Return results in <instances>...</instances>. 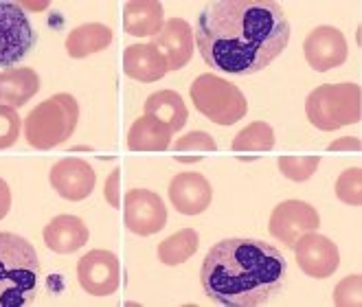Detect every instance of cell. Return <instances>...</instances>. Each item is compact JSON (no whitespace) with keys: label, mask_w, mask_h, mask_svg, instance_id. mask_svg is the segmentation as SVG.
I'll use <instances>...</instances> for the list:
<instances>
[{"label":"cell","mask_w":362,"mask_h":307,"mask_svg":"<svg viewBox=\"0 0 362 307\" xmlns=\"http://www.w3.org/2000/svg\"><path fill=\"white\" fill-rule=\"evenodd\" d=\"M310 123L323 132L354 125L362 117V91L354 81L323 83L314 88L305 101Z\"/></svg>","instance_id":"5b68a950"},{"label":"cell","mask_w":362,"mask_h":307,"mask_svg":"<svg viewBox=\"0 0 362 307\" xmlns=\"http://www.w3.org/2000/svg\"><path fill=\"white\" fill-rule=\"evenodd\" d=\"M40 91V77L33 69H7L0 73V105L23 108Z\"/></svg>","instance_id":"ffe728a7"},{"label":"cell","mask_w":362,"mask_h":307,"mask_svg":"<svg viewBox=\"0 0 362 307\" xmlns=\"http://www.w3.org/2000/svg\"><path fill=\"white\" fill-rule=\"evenodd\" d=\"M119 180H121V171H119V169H115V171L110 173V178L105 180V187H103V197H105V202H108L112 209H121Z\"/></svg>","instance_id":"f546056e"},{"label":"cell","mask_w":362,"mask_h":307,"mask_svg":"<svg viewBox=\"0 0 362 307\" xmlns=\"http://www.w3.org/2000/svg\"><path fill=\"white\" fill-rule=\"evenodd\" d=\"M178 151H216L218 143L206 132H189L187 137L176 141Z\"/></svg>","instance_id":"f1b7e54d"},{"label":"cell","mask_w":362,"mask_h":307,"mask_svg":"<svg viewBox=\"0 0 362 307\" xmlns=\"http://www.w3.org/2000/svg\"><path fill=\"white\" fill-rule=\"evenodd\" d=\"M200 246V237L194 228H182L174 235H169L158 244V261L165 266H180L196 255Z\"/></svg>","instance_id":"603a6c76"},{"label":"cell","mask_w":362,"mask_h":307,"mask_svg":"<svg viewBox=\"0 0 362 307\" xmlns=\"http://www.w3.org/2000/svg\"><path fill=\"white\" fill-rule=\"evenodd\" d=\"M360 274H351L347 279H343L334 290V305L340 307H349V305H360Z\"/></svg>","instance_id":"83f0119b"},{"label":"cell","mask_w":362,"mask_h":307,"mask_svg":"<svg viewBox=\"0 0 362 307\" xmlns=\"http://www.w3.org/2000/svg\"><path fill=\"white\" fill-rule=\"evenodd\" d=\"M77 279L83 292L93 296H110L121 281L119 257L110 250H90L77 261Z\"/></svg>","instance_id":"9c48e42d"},{"label":"cell","mask_w":362,"mask_h":307,"mask_svg":"<svg viewBox=\"0 0 362 307\" xmlns=\"http://www.w3.org/2000/svg\"><path fill=\"white\" fill-rule=\"evenodd\" d=\"M288 277V261L259 239H222L202 263L204 292L220 305L259 307L279 292Z\"/></svg>","instance_id":"7a4b0ae2"},{"label":"cell","mask_w":362,"mask_h":307,"mask_svg":"<svg viewBox=\"0 0 362 307\" xmlns=\"http://www.w3.org/2000/svg\"><path fill=\"white\" fill-rule=\"evenodd\" d=\"M272 147H274V129L264 121H255L246 125L233 139V149L235 151H270Z\"/></svg>","instance_id":"cb8c5ba5"},{"label":"cell","mask_w":362,"mask_h":307,"mask_svg":"<svg viewBox=\"0 0 362 307\" xmlns=\"http://www.w3.org/2000/svg\"><path fill=\"white\" fill-rule=\"evenodd\" d=\"M321 226V217L316 209L303 200H286L276 204L270 215V235L279 239L286 248H294V244L303 235L314 233Z\"/></svg>","instance_id":"ba28073f"},{"label":"cell","mask_w":362,"mask_h":307,"mask_svg":"<svg viewBox=\"0 0 362 307\" xmlns=\"http://www.w3.org/2000/svg\"><path fill=\"white\" fill-rule=\"evenodd\" d=\"M145 115L167 123L174 132H178L185 127V123L189 119V110L176 91H158L147 97Z\"/></svg>","instance_id":"7402d4cb"},{"label":"cell","mask_w":362,"mask_h":307,"mask_svg":"<svg viewBox=\"0 0 362 307\" xmlns=\"http://www.w3.org/2000/svg\"><path fill=\"white\" fill-rule=\"evenodd\" d=\"M174 129L167 123L143 115L127 132V147L132 151H165L172 145Z\"/></svg>","instance_id":"d6986e66"},{"label":"cell","mask_w":362,"mask_h":307,"mask_svg":"<svg viewBox=\"0 0 362 307\" xmlns=\"http://www.w3.org/2000/svg\"><path fill=\"white\" fill-rule=\"evenodd\" d=\"M20 137V117L16 108L0 105V149L16 145Z\"/></svg>","instance_id":"4316f807"},{"label":"cell","mask_w":362,"mask_h":307,"mask_svg":"<svg viewBox=\"0 0 362 307\" xmlns=\"http://www.w3.org/2000/svg\"><path fill=\"white\" fill-rule=\"evenodd\" d=\"M336 197L349 207L362 204V171L360 167L345 169L336 180Z\"/></svg>","instance_id":"d4e9b609"},{"label":"cell","mask_w":362,"mask_h":307,"mask_svg":"<svg viewBox=\"0 0 362 307\" xmlns=\"http://www.w3.org/2000/svg\"><path fill=\"white\" fill-rule=\"evenodd\" d=\"M79 121V105L73 95L59 93L35 105L25 119L27 143L35 149H53L66 143Z\"/></svg>","instance_id":"277c9868"},{"label":"cell","mask_w":362,"mask_h":307,"mask_svg":"<svg viewBox=\"0 0 362 307\" xmlns=\"http://www.w3.org/2000/svg\"><path fill=\"white\" fill-rule=\"evenodd\" d=\"M327 149H329V151H343V149H354V151H358V149H360V141H358V139H351V137H345V139L334 141Z\"/></svg>","instance_id":"1f68e13d"},{"label":"cell","mask_w":362,"mask_h":307,"mask_svg":"<svg viewBox=\"0 0 362 307\" xmlns=\"http://www.w3.org/2000/svg\"><path fill=\"white\" fill-rule=\"evenodd\" d=\"M123 73L143 83H152L163 79L169 69L167 59L152 44H130L123 51Z\"/></svg>","instance_id":"2e32d148"},{"label":"cell","mask_w":362,"mask_h":307,"mask_svg":"<svg viewBox=\"0 0 362 307\" xmlns=\"http://www.w3.org/2000/svg\"><path fill=\"white\" fill-rule=\"evenodd\" d=\"M112 44V29L101 22H90L73 29L66 37V53L75 59L105 51Z\"/></svg>","instance_id":"44dd1931"},{"label":"cell","mask_w":362,"mask_h":307,"mask_svg":"<svg viewBox=\"0 0 362 307\" xmlns=\"http://www.w3.org/2000/svg\"><path fill=\"white\" fill-rule=\"evenodd\" d=\"M150 44L167 59L169 71H180L194 57V29L182 18L165 20L163 29L152 37Z\"/></svg>","instance_id":"5bb4252c"},{"label":"cell","mask_w":362,"mask_h":307,"mask_svg":"<svg viewBox=\"0 0 362 307\" xmlns=\"http://www.w3.org/2000/svg\"><path fill=\"white\" fill-rule=\"evenodd\" d=\"M37 33L25 9L16 3H0V66L13 69L35 47Z\"/></svg>","instance_id":"52a82bcc"},{"label":"cell","mask_w":362,"mask_h":307,"mask_svg":"<svg viewBox=\"0 0 362 307\" xmlns=\"http://www.w3.org/2000/svg\"><path fill=\"white\" fill-rule=\"evenodd\" d=\"M88 226L75 215H57L45 226V244L57 255H69L88 244Z\"/></svg>","instance_id":"e0dca14e"},{"label":"cell","mask_w":362,"mask_h":307,"mask_svg":"<svg viewBox=\"0 0 362 307\" xmlns=\"http://www.w3.org/2000/svg\"><path fill=\"white\" fill-rule=\"evenodd\" d=\"M11 209V189L9 185L0 178V219H3Z\"/></svg>","instance_id":"4dcf8cb0"},{"label":"cell","mask_w":362,"mask_h":307,"mask_svg":"<svg viewBox=\"0 0 362 307\" xmlns=\"http://www.w3.org/2000/svg\"><path fill=\"white\" fill-rule=\"evenodd\" d=\"M290 42V22L274 0H222L202 9L196 47L211 69L255 75L279 57Z\"/></svg>","instance_id":"6da1fadb"},{"label":"cell","mask_w":362,"mask_h":307,"mask_svg":"<svg viewBox=\"0 0 362 307\" xmlns=\"http://www.w3.org/2000/svg\"><path fill=\"white\" fill-rule=\"evenodd\" d=\"M189 95L200 112L218 125H233L248 112V101L240 88L213 73L200 75L191 83Z\"/></svg>","instance_id":"8992f818"},{"label":"cell","mask_w":362,"mask_h":307,"mask_svg":"<svg viewBox=\"0 0 362 307\" xmlns=\"http://www.w3.org/2000/svg\"><path fill=\"white\" fill-rule=\"evenodd\" d=\"M49 180H51V187L64 197V200L79 202V200H86V197L93 193L95 183H97V173L86 161L64 158L51 167Z\"/></svg>","instance_id":"4fadbf2b"},{"label":"cell","mask_w":362,"mask_h":307,"mask_svg":"<svg viewBox=\"0 0 362 307\" xmlns=\"http://www.w3.org/2000/svg\"><path fill=\"white\" fill-rule=\"evenodd\" d=\"M321 158L318 156H281L279 171L294 183H305L316 173Z\"/></svg>","instance_id":"484cf974"},{"label":"cell","mask_w":362,"mask_h":307,"mask_svg":"<svg viewBox=\"0 0 362 307\" xmlns=\"http://www.w3.org/2000/svg\"><path fill=\"white\" fill-rule=\"evenodd\" d=\"M303 53H305L308 64L316 73H327L345 64L349 49H347V40L343 31L329 25H323L310 31V35L303 42Z\"/></svg>","instance_id":"8fae6325"},{"label":"cell","mask_w":362,"mask_h":307,"mask_svg":"<svg viewBox=\"0 0 362 307\" xmlns=\"http://www.w3.org/2000/svg\"><path fill=\"white\" fill-rule=\"evenodd\" d=\"M123 217L127 231L134 235L147 237L165 228L167 224V207L163 204L160 195L147 189H130L125 193Z\"/></svg>","instance_id":"30bf717a"},{"label":"cell","mask_w":362,"mask_h":307,"mask_svg":"<svg viewBox=\"0 0 362 307\" xmlns=\"http://www.w3.org/2000/svg\"><path fill=\"white\" fill-rule=\"evenodd\" d=\"M40 279L35 248L25 237L0 233V307H23L33 301Z\"/></svg>","instance_id":"3957f363"},{"label":"cell","mask_w":362,"mask_h":307,"mask_svg":"<svg viewBox=\"0 0 362 307\" xmlns=\"http://www.w3.org/2000/svg\"><path fill=\"white\" fill-rule=\"evenodd\" d=\"M294 257L299 268L312 279H327L340 266V253L332 239L325 235L308 233L294 244Z\"/></svg>","instance_id":"7c38bea8"},{"label":"cell","mask_w":362,"mask_h":307,"mask_svg":"<svg viewBox=\"0 0 362 307\" xmlns=\"http://www.w3.org/2000/svg\"><path fill=\"white\" fill-rule=\"evenodd\" d=\"M167 191L174 209L182 215H200L211 207L213 200L211 183L202 173L196 171H185L174 175Z\"/></svg>","instance_id":"9a60e30c"},{"label":"cell","mask_w":362,"mask_h":307,"mask_svg":"<svg viewBox=\"0 0 362 307\" xmlns=\"http://www.w3.org/2000/svg\"><path fill=\"white\" fill-rule=\"evenodd\" d=\"M163 25L165 11L156 0H134L123 9V29L134 37H154Z\"/></svg>","instance_id":"ac0fdd59"}]
</instances>
